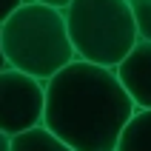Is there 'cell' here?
<instances>
[{
  "label": "cell",
  "instance_id": "9",
  "mask_svg": "<svg viewBox=\"0 0 151 151\" xmlns=\"http://www.w3.org/2000/svg\"><path fill=\"white\" fill-rule=\"evenodd\" d=\"M23 3H26V0H0V26L6 23L9 17H12L17 9L23 6Z\"/></svg>",
  "mask_w": 151,
  "mask_h": 151
},
{
  "label": "cell",
  "instance_id": "5",
  "mask_svg": "<svg viewBox=\"0 0 151 151\" xmlns=\"http://www.w3.org/2000/svg\"><path fill=\"white\" fill-rule=\"evenodd\" d=\"M117 74L134 97L137 109H151V40H137V46L117 66Z\"/></svg>",
  "mask_w": 151,
  "mask_h": 151
},
{
  "label": "cell",
  "instance_id": "6",
  "mask_svg": "<svg viewBox=\"0 0 151 151\" xmlns=\"http://www.w3.org/2000/svg\"><path fill=\"white\" fill-rule=\"evenodd\" d=\"M12 151H74L60 134H54L46 123L26 128L12 137Z\"/></svg>",
  "mask_w": 151,
  "mask_h": 151
},
{
  "label": "cell",
  "instance_id": "10",
  "mask_svg": "<svg viewBox=\"0 0 151 151\" xmlns=\"http://www.w3.org/2000/svg\"><path fill=\"white\" fill-rule=\"evenodd\" d=\"M0 151H12V134L0 131Z\"/></svg>",
  "mask_w": 151,
  "mask_h": 151
},
{
  "label": "cell",
  "instance_id": "3",
  "mask_svg": "<svg viewBox=\"0 0 151 151\" xmlns=\"http://www.w3.org/2000/svg\"><path fill=\"white\" fill-rule=\"evenodd\" d=\"M63 12L83 60L117 68L140 40L131 0H71Z\"/></svg>",
  "mask_w": 151,
  "mask_h": 151
},
{
  "label": "cell",
  "instance_id": "8",
  "mask_svg": "<svg viewBox=\"0 0 151 151\" xmlns=\"http://www.w3.org/2000/svg\"><path fill=\"white\" fill-rule=\"evenodd\" d=\"M131 9H134V17H137L140 37L151 40V0H131Z\"/></svg>",
  "mask_w": 151,
  "mask_h": 151
},
{
  "label": "cell",
  "instance_id": "4",
  "mask_svg": "<svg viewBox=\"0 0 151 151\" xmlns=\"http://www.w3.org/2000/svg\"><path fill=\"white\" fill-rule=\"evenodd\" d=\"M46 117V83L9 66L0 71V131L20 134Z\"/></svg>",
  "mask_w": 151,
  "mask_h": 151
},
{
  "label": "cell",
  "instance_id": "2",
  "mask_svg": "<svg viewBox=\"0 0 151 151\" xmlns=\"http://www.w3.org/2000/svg\"><path fill=\"white\" fill-rule=\"evenodd\" d=\"M0 43L9 57V66L29 71L43 83L71 60H77L66 12L37 0H26L0 26Z\"/></svg>",
  "mask_w": 151,
  "mask_h": 151
},
{
  "label": "cell",
  "instance_id": "11",
  "mask_svg": "<svg viewBox=\"0 0 151 151\" xmlns=\"http://www.w3.org/2000/svg\"><path fill=\"white\" fill-rule=\"evenodd\" d=\"M37 3H49V6H57V9H66L71 0H37Z\"/></svg>",
  "mask_w": 151,
  "mask_h": 151
},
{
  "label": "cell",
  "instance_id": "12",
  "mask_svg": "<svg viewBox=\"0 0 151 151\" xmlns=\"http://www.w3.org/2000/svg\"><path fill=\"white\" fill-rule=\"evenodd\" d=\"M3 68H9V57H6V51H3V43H0V71Z\"/></svg>",
  "mask_w": 151,
  "mask_h": 151
},
{
  "label": "cell",
  "instance_id": "1",
  "mask_svg": "<svg viewBox=\"0 0 151 151\" xmlns=\"http://www.w3.org/2000/svg\"><path fill=\"white\" fill-rule=\"evenodd\" d=\"M137 103L117 68L77 57L46 80L43 123L74 151H117Z\"/></svg>",
  "mask_w": 151,
  "mask_h": 151
},
{
  "label": "cell",
  "instance_id": "7",
  "mask_svg": "<svg viewBox=\"0 0 151 151\" xmlns=\"http://www.w3.org/2000/svg\"><path fill=\"white\" fill-rule=\"evenodd\" d=\"M117 151H151V109H137L123 128Z\"/></svg>",
  "mask_w": 151,
  "mask_h": 151
}]
</instances>
